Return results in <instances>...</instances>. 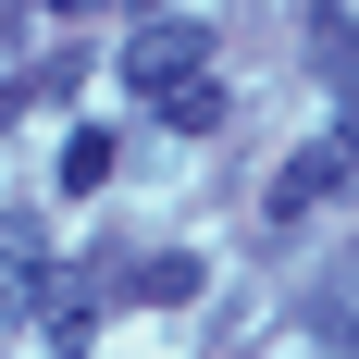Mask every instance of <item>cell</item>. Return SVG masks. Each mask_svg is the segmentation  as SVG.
Here are the masks:
<instances>
[{
	"label": "cell",
	"mask_w": 359,
	"mask_h": 359,
	"mask_svg": "<svg viewBox=\"0 0 359 359\" xmlns=\"http://www.w3.org/2000/svg\"><path fill=\"white\" fill-rule=\"evenodd\" d=\"M124 297H198V260H137Z\"/></svg>",
	"instance_id": "7"
},
{
	"label": "cell",
	"mask_w": 359,
	"mask_h": 359,
	"mask_svg": "<svg viewBox=\"0 0 359 359\" xmlns=\"http://www.w3.org/2000/svg\"><path fill=\"white\" fill-rule=\"evenodd\" d=\"M0 13H13V0H0Z\"/></svg>",
	"instance_id": "10"
},
{
	"label": "cell",
	"mask_w": 359,
	"mask_h": 359,
	"mask_svg": "<svg viewBox=\"0 0 359 359\" xmlns=\"http://www.w3.org/2000/svg\"><path fill=\"white\" fill-rule=\"evenodd\" d=\"M161 124H174V137H211V124H223V87H186V100H161Z\"/></svg>",
	"instance_id": "8"
},
{
	"label": "cell",
	"mask_w": 359,
	"mask_h": 359,
	"mask_svg": "<svg viewBox=\"0 0 359 359\" xmlns=\"http://www.w3.org/2000/svg\"><path fill=\"white\" fill-rule=\"evenodd\" d=\"M334 186H359V137H323L310 149V161H285V174H273V211H310V198H334Z\"/></svg>",
	"instance_id": "3"
},
{
	"label": "cell",
	"mask_w": 359,
	"mask_h": 359,
	"mask_svg": "<svg viewBox=\"0 0 359 359\" xmlns=\"http://www.w3.org/2000/svg\"><path fill=\"white\" fill-rule=\"evenodd\" d=\"M37 13H111V0H37Z\"/></svg>",
	"instance_id": "9"
},
{
	"label": "cell",
	"mask_w": 359,
	"mask_h": 359,
	"mask_svg": "<svg viewBox=\"0 0 359 359\" xmlns=\"http://www.w3.org/2000/svg\"><path fill=\"white\" fill-rule=\"evenodd\" d=\"M50 260H37V223H0V310H37Z\"/></svg>",
	"instance_id": "5"
},
{
	"label": "cell",
	"mask_w": 359,
	"mask_h": 359,
	"mask_svg": "<svg viewBox=\"0 0 359 359\" xmlns=\"http://www.w3.org/2000/svg\"><path fill=\"white\" fill-rule=\"evenodd\" d=\"M198 50H211L198 25H137V50H124V87H137V100H186V87H211V74H198Z\"/></svg>",
	"instance_id": "1"
},
{
	"label": "cell",
	"mask_w": 359,
	"mask_h": 359,
	"mask_svg": "<svg viewBox=\"0 0 359 359\" xmlns=\"http://www.w3.org/2000/svg\"><path fill=\"white\" fill-rule=\"evenodd\" d=\"M297 323L323 334V347H359V260H347V273H323V285L297 297Z\"/></svg>",
	"instance_id": "4"
},
{
	"label": "cell",
	"mask_w": 359,
	"mask_h": 359,
	"mask_svg": "<svg viewBox=\"0 0 359 359\" xmlns=\"http://www.w3.org/2000/svg\"><path fill=\"white\" fill-rule=\"evenodd\" d=\"M111 297H124V273H87V260H50V285H37V323H50V334L74 347V334H87V323L111 310Z\"/></svg>",
	"instance_id": "2"
},
{
	"label": "cell",
	"mask_w": 359,
	"mask_h": 359,
	"mask_svg": "<svg viewBox=\"0 0 359 359\" xmlns=\"http://www.w3.org/2000/svg\"><path fill=\"white\" fill-rule=\"evenodd\" d=\"M111 161H124V149H111V137H100V124H87V137H74V149H62V186H74V198H100V186H111Z\"/></svg>",
	"instance_id": "6"
}]
</instances>
